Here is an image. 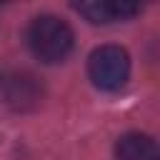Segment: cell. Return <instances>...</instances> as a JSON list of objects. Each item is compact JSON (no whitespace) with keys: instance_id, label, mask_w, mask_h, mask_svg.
Wrapping results in <instances>:
<instances>
[{"instance_id":"1","label":"cell","mask_w":160,"mask_h":160,"mask_svg":"<svg viewBox=\"0 0 160 160\" xmlns=\"http://www.w3.org/2000/svg\"><path fill=\"white\" fill-rule=\"evenodd\" d=\"M25 40H28L30 52L40 62L55 65V62H62L72 52L75 32L68 25V20L50 15V12H42L30 20V25L25 30Z\"/></svg>"},{"instance_id":"6","label":"cell","mask_w":160,"mask_h":160,"mask_svg":"<svg viewBox=\"0 0 160 160\" xmlns=\"http://www.w3.org/2000/svg\"><path fill=\"white\" fill-rule=\"evenodd\" d=\"M158 160H160V155H158Z\"/></svg>"},{"instance_id":"2","label":"cell","mask_w":160,"mask_h":160,"mask_svg":"<svg viewBox=\"0 0 160 160\" xmlns=\"http://www.w3.org/2000/svg\"><path fill=\"white\" fill-rule=\"evenodd\" d=\"M88 78L98 90L115 92L130 78V55L120 45H98L88 55Z\"/></svg>"},{"instance_id":"4","label":"cell","mask_w":160,"mask_h":160,"mask_svg":"<svg viewBox=\"0 0 160 160\" xmlns=\"http://www.w3.org/2000/svg\"><path fill=\"white\" fill-rule=\"evenodd\" d=\"M115 160H158V145L145 132H125L115 142Z\"/></svg>"},{"instance_id":"5","label":"cell","mask_w":160,"mask_h":160,"mask_svg":"<svg viewBox=\"0 0 160 160\" xmlns=\"http://www.w3.org/2000/svg\"><path fill=\"white\" fill-rule=\"evenodd\" d=\"M28 88H35L32 78L30 75H18L10 80V88H8V100L18 108H25V102H35L38 100V92H28Z\"/></svg>"},{"instance_id":"3","label":"cell","mask_w":160,"mask_h":160,"mask_svg":"<svg viewBox=\"0 0 160 160\" xmlns=\"http://www.w3.org/2000/svg\"><path fill=\"white\" fill-rule=\"evenodd\" d=\"M72 8L92 25L130 20V18H135L140 12V5L128 2V0H90V2H75Z\"/></svg>"}]
</instances>
